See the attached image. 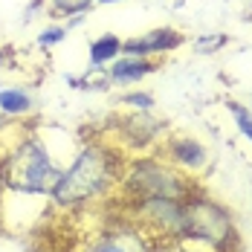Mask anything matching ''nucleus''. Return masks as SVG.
<instances>
[{
  "instance_id": "obj_13",
  "label": "nucleus",
  "mask_w": 252,
  "mask_h": 252,
  "mask_svg": "<svg viewBox=\"0 0 252 252\" xmlns=\"http://www.w3.org/2000/svg\"><path fill=\"white\" fill-rule=\"evenodd\" d=\"M64 35H67L64 26H47V29L38 35V47H55V44L64 41Z\"/></svg>"
},
{
  "instance_id": "obj_11",
  "label": "nucleus",
  "mask_w": 252,
  "mask_h": 252,
  "mask_svg": "<svg viewBox=\"0 0 252 252\" xmlns=\"http://www.w3.org/2000/svg\"><path fill=\"white\" fill-rule=\"evenodd\" d=\"M226 107H229V113H232V119H235V125H238V130L252 142V110L244 107V104H238V101H229Z\"/></svg>"
},
{
  "instance_id": "obj_10",
  "label": "nucleus",
  "mask_w": 252,
  "mask_h": 252,
  "mask_svg": "<svg viewBox=\"0 0 252 252\" xmlns=\"http://www.w3.org/2000/svg\"><path fill=\"white\" fill-rule=\"evenodd\" d=\"M29 107H32V99L26 90H21V87H3L0 90V110L6 116H21Z\"/></svg>"
},
{
  "instance_id": "obj_2",
  "label": "nucleus",
  "mask_w": 252,
  "mask_h": 252,
  "mask_svg": "<svg viewBox=\"0 0 252 252\" xmlns=\"http://www.w3.org/2000/svg\"><path fill=\"white\" fill-rule=\"evenodd\" d=\"M177 241L209 247L212 252H229L235 244V220L223 206L189 194L183 200V226Z\"/></svg>"
},
{
  "instance_id": "obj_12",
  "label": "nucleus",
  "mask_w": 252,
  "mask_h": 252,
  "mask_svg": "<svg viewBox=\"0 0 252 252\" xmlns=\"http://www.w3.org/2000/svg\"><path fill=\"white\" fill-rule=\"evenodd\" d=\"M90 3H93V0H52V12L73 18V15H84V12L90 9Z\"/></svg>"
},
{
  "instance_id": "obj_9",
  "label": "nucleus",
  "mask_w": 252,
  "mask_h": 252,
  "mask_svg": "<svg viewBox=\"0 0 252 252\" xmlns=\"http://www.w3.org/2000/svg\"><path fill=\"white\" fill-rule=\"evenodd\" d=\"M122 38H116V35H99L93 44H90V67L93 70H99L101 64H110V61H116L119 55H122Z\"/></svg>"
},
{
  "instance_id": "obj_15",
  "label": "nucleus",
  "mask_w": 252,
  "mask_h": 252,
  "mask_svg": "<svg viewBox=\"0 0 252 252\" xmlns=\"http://www.w3.org/2000/svg\"><path fill=\"white\" fill-rule=\"evenodd\" d=\"M122 101H125V104H133V107H139V110H151L154 107V99L148 96V93H139V96H136V93H127Z\"/></svg>"
},
{
  "instance_id": "obj_14",
  "label": "nucleus",
  "mask_w": 252,
  "mask_h": 252,
  "mask_svg": "<svg viewBox=\"0 0 252 252\" xmlns=\"http://www.w3.org/2000/svg\"><path fill=\"white\" fill-rule=\"evenodd\" d=\"M151 252H203V250H194V247H189L186 241H157L154 244Z\"/></svg>"
},
{
  "instance_id": "obj_5",
  "label": "nucleus",
  "mask_w": 252,
  "mask_h": 252,
  "mask_svg": "<svg viewBox=\"0 0 252 252\" xmlns=\"http://www.w3.org/2000/svg\"><path fill=\"white\" fill-rule=\"evenodd\" d=\"M154 244L157 241L136 223H116L93 235L81 252H151Z\"/></svg>"
},
{
  "instance_id": "obj_18",
  "label": "nucleus",
  "mask_w": 252,
  "mask_h": 252,
  "mask_svg": "<svg viewBox=\"0 0 252 252\" xmlns=\"http://www.w3.org/2000/svg\"><path fill=\"white\" fill-rule=\"evenodd\" d=\"M0 64H3V52H0Z\"/></svg>"
},
{
  "instance_id": "obj_3",
  "label": "nucleus",
  "mask_w": 252,
  "mask_h": 252,
  "mask_svg": "<svg viewBox=\"0 0 252 252\" xmlns=\"http://www.w3.org/2000/svg\"><path fill=\"white\" fill-rule=\"evenodd\" d=\"M125 189L139 200V197H174V200H186L191 194V183L180 174V168H174L171 162L162 159H133L125 171Z\"/></svg>"
},
{
  "instance_id": "obj_17",
  "label": "nucleus",
  "mask_w": 252,
  "mask_h": 252,
  "mask_svg": "<svg viewBox=\"0 0 252 252\" xmlns=\"http://www.w3.org/2000/svg\"><path fill=\"white\" fill-rule=\"evenodd\" d=\"M99 3H119V0H99Z\"/></svg>"
},
{
  "instance_id": "obj_19",
  "label": "nucleus",
  "mask_w": 252,
  "mask_h": 252,
  "mask_svg": "<svg viewBox=\"0 0 252 252\" xmlns=\"http://www.w3.org/2000/svg\"><path fill=\"white\" fill-rule=\"evenodd\" d=\"M250 12H252V9H250Z\"/></svg>"
},
{
  "instance_id": "obj_6",
  "label": "nucleus",
  "mask_w": 252,
  "mask_h": 252,
  "mask_svg": "<svg viewBox=\"0 0 252 252\" xmlns=\"http://www.w3.org/2000/svg\"><path fill=\"white\" fill-rule=\"evenodd\" d=\"M183 35L171 29V26H162V29H151L145 32L142 38H130L122 44V55H139V58H151V55H162V52H174L177 47H183Z\"/></svg>"
},
{
  "instance_id": "obj_16",
  "label": "nucleus",
  "mask_w": 252,
  "mask_h": 252,
  "mask_svg": "<svg viewBox=\"0 0 252 252\" xmlns=\"http://www.w3.org/2000/svg\"><path fill=\"white\" fill-rule=\"evenodd\" d=\"M220 44H226V35H212V38H200V41H197V50L200 52H215Z\"/></svg>"
},
{
  "instance_id": "obj_1",
  "label": "nucleus",
  "mask_w": 252,
  "mask_h": 252,
  "mask_svg": "<svg viewBox=\"0 0 252 252\" xmlns=\"http://www.w3.org/2000/svg\"><path fill=\"white\" fill-rule=\"evenodd\" d=\"M119 180V162L113 151L101 142L84 145L78 157L70 162V168H64L55 189H52V200L61 209L81 206V203L99 200L101 194H107Z\"/></svg>"
},
{
  "instance_id": "obj_4",
  "label": "nucleus",
  "mask_w": 252,
  "mask_h": 252,
  "mask_svg": "<svg viewBox=\"0 0 252 252\" xmlns=\"http://www.w3.org/2000/svg\"><path fill=\"white\" fill-rule=\"evenodd\" d=\"M61 171L64 168L52 162L38 139H26L18 154L9 159V186L24 194H52Z\"/></svg>"
},
{
  "instance_id": "obj_7",
  "label": "nucleus",
  "mask_w": 252,
  "mask_h": 252,
  "mask_svg": "<svg viewBox=\"0 0 252 252\" xmlns=\"http://www.w3.org/2000/svg\"><path fill=\"white\" fill-rule=\"evenodd\" d=\"M165 162L180 171H200L209 162V154L194 136H171L165 142Z\"/></svg>"
},
{
  "instance_id": "obj_8",
  "label": "nucleus",
  "mask_w": 252,
  "mask_h": 252,
  "mask_svg": "<svg viewBox=\"0 0 252 252\" xmlns=\"http://www.w3.org/2000/svg\"><path fill=\"white\" fill-rule=\"evenodd\" d=\"M157 70L151 58H139V55H119L116 61H110L107 70V81L110 84H136L145 76H151Z\"/></svg>"
}]
</instances>
